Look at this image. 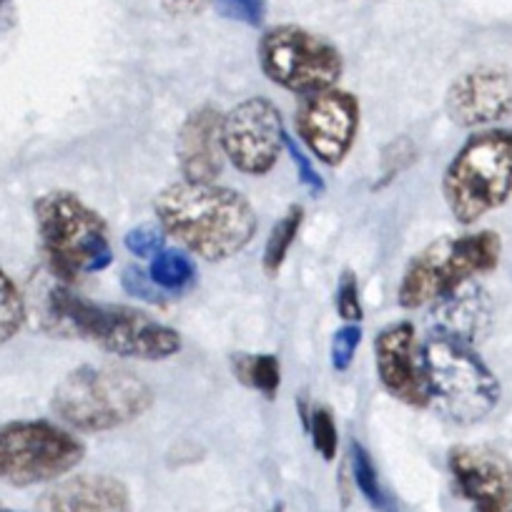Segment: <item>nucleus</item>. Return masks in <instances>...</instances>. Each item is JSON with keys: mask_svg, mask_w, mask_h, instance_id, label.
Here are the masks:
<instances>
[{"mask_svg": "<svg viewBox=\"0 0 512 512\" xmlns=\"http://www.w3.org/2000/svg\"><path fill=\"white\" fill-rule=\"evenodd\" d=\"M51 274V272H48ZM38 324L58 339H86L103 352L131 359H169L181 352L184 342L176 329L156 322L146 312L121 304H96L83 299L51 274V282L38 289Z\"/></svg>", "mask_w": 512, "mask_h": 512, "instance_id": "obj_1", "label": "nucleus"}, {"mask_svg": "<svg viewBox=\"0 0 512 512\" xmlns=\"http://www.w3.org/2000/svg\"><path fill=\"white\" fill-rule=\"evenodd\" d=\"M154 211L166 236L206 262H226L256 234L254 206L226 186L176 181L159 191Z\"/></svg>", "mask_w": 512, "mask_h": 512, "instance_id": "obj_2", "label": "nucleus"}, {"mask_svg": "<svg viewBox=\"0 0 512 512\" xmlns=\"http://www.w3.org/2000/svg\"><path fill=\"white\" fill-rule=\"evenodd\" d=\"M154 405V390L123 367L83 364L73 369L53 392L51 407L78 432H108L136 422Z\"/></svg>", "mask_w": 512, "mask_h": 512, "instance_id": "obj_3", "label": "nucleus"}, {"mask_svg": "<svg viewBox=\"0 0 512 512\" xmlns=\"http://www.w3.org/2000/svg\"><path fill=\"white\" fill-rule=\"evenodd\" d=\"M48 272L73 284L81 274L111 267L113 249L108 224L73 191H48L33 204Z\"/></svg>", "mask_w": 512, "mask_h": 512, "instance_id": "obj_4", "label": "nucleus"}, {"mask_svg": "<svg viewBox=\"0 0 512 512\" xmlns=\"http://www.w3.org/2000/svg\"><path fill=\"white\" fill-rule=\"evenodd\" d=\"M442 196L462 226L500 209L512 196V128L470 136L442 174Z\"/></svg>", "mask_w": 512, "mask_h": 512, "instance_id": "obj_5", "label": "nucleus"}, {"mask_svg": "<svg viewBox=\"0 0 512 512\" xmlns=\"http://www.w3.org/2000/svg\"><path fill=\"white\" fill-rule=\"evenodd\" d=\"M502 241L497 231L442 236L407 264L397 302L405 309L437 304L455 294L475 277L495 272L500 264Z\"/></svg>", "mask_w": 512, "mask_h": 512, "instance_id": "obj_6", "label": "nucleus"}, {"mask_svg": "<svg viewBox=\"0 0 512 512\" xmlns=\"http://www.w3.org/2000/svg\"><path fill=\"white\" fill-rule=\"evenodd\" d=\"M432 405L450 422L475 425L500 402V382L470 342L450 334H430L425 344Z\"/></svg>", "mask_w": 512, "mask_h": 512, "instance_id": "obj_7", "label": "nucleus"}, {"mask_svg": "<svg viewBox=\"0 0 512 512\" xmlns=\"http://www.w3.org/2000/svg\"><path fill=\"white\" fill-rule=\"evenodd\" d=\"M259 66L269 81L304 98L337 88L344 58L329 38L294 23H282L259 38Z\"/></svg>", "mask_w": 512, "mask_h": 512, "instance_id": "obj_8", "label": "nucleus"}, {"mask_svg": "<svg viewBox=\"0 0 512 512\" xmlns=\"http://www.w3.org/2000/svg\"><path fill=\"white\" fill-rule=\"evenodd\" d=\"M83 455L86 447L78 437L46 420L8 422L0 432V475L16 487L58 480Z\"/></svg>", "mask_w": 512, "mask_h": 512, "instance_id": "obj_9", "label": "nucleus"}, {"mask_svg": "<svg viewBox=\"0 0 512 512\" xmlns=\"http://www.w3.org/2000/svg\"><path fill=\"white\" fill-rule=\"evenodd\" d=\"M284 144L282 113L269 98H246L224 116L226 156L241 174L267 176L277 166Z\"/></svg>", "mask_w": 512, "mask_h": 512, "instance_id": "obj_10", "label": "nucleus"}, {"mask_svg": "<svg viewBox=\"0 0 512 512\" xmlns=\"http://www.w3.org/2000/svg\"><path fill=\"white\" fill-rule=\"evenodd\" d=\"M294 128L302 144L322 164L339 166L352 151L359 131V101L342 88L312 93L299 101Z\"/></svg>", "mask_w": 512, "mask_h": 512, "instance_id": "obj_11", "label": "nucleus"}, {"mask_svg": "<svg viewBox=\"0 0 512 512\" xmlns=\"http://www.w3.org/2000/svg\"><path fill=\"white\" fill-rule=\"evenodd\" d=\"M374 362L387 395L415 410L432 405L425 347L417 342L415 324L405 319L384 327L374 339Z\"/></svg>", "mask_w": 512, "mask_h": 512, "instance_id": "obj_12", "label": "nucleus"}, {"mask_svg": "<svg viewBox=\"0 0 512 512\" xmlns=\"http://www.w3.org/2000/svg\"><path fill=\"white\" fill-rule=\"evenodd\" d=\"M445 111L462 128H480L512 113V71L505 66H477L450 83Z\"/></svg>", "mask_w": 512, "mask_h": 512, "instance_id": "obj_13", "label": "nucleus"}, {"mask_svg": "<svg viewBox=\"0 0 512 512\" xmlns=\"http://www.w3.org/2000/svg\"><path fill=\"white\" fill-rule=\"evenodd\" d=\"M224 116L219 108L204 103L186 116L176 136V159L184 181L214 184L226 164Z\"/></svg>", "mask_w": 512, "mask_h": 512, "instance_id": "obj_14", "label": "nucleus"}, {"mask_svg": "<svg viewBox=\"0 0 512 512\" xmlns=\"http://www.w3.org/2000/svg\"><path fill=\"white\" fill-rule=\"evenodd\" d=\"M457 492L477 510L505 500L512 492V465L505 455L485 445H457L447 455Z\"/></svg>", "mask_w": 512, "mask_h": 512, "instance_id": "obj_15", "label": "nucleus"}, {"mask_svg": "<svg viewBox=\"0 0 512 512\" xmlns=\"http://www.w3.org/2000/svg\"><path fill=\"white\" fill-rule=\"evenodd\" d=\"M38 512H128L131 495L118 477L73 475L38 497Z\"/></svg>", "mask_w": 512, "mask_h": 512, "instance_id": "obj_16", "label": "nucleus"}, {"mask_svg": "<svg viewBox=\"0 0 512 512\" xmlns=\"http://www.w3.org/2000/svg\"><path fill=\"white\" fill-rule=\"evenodd\" d=\"M437 307V329L435 332L450 334V337L462 339V342L475 344L490 324V302L480 287L465 284L455 294L445 297Z\"/></svg>", "mask_w": 512, "mask_h": 512, "instance_id": "obj_17", "label": "nucleus"}, {"mask_svg": "<svg viewBox=\"0 0 512 512\" xmlns=\"http://www.w3.org/2000/svg\"><path fill=\"white\" fill-rule=\"evenodd\" d=\"M231 369L241 384L262 392L264 400H277L282 369L277 354H231Z\"/></svg>", "mask_w": 512, "mask_h": 512, "instance_id": "obj_18", "label": "nucleus"}, {"mask_svg": "<svg viewBox=\"0 0 512 512\" xmlns=\"http://www.w3.org/2000/svg\"><path fill=\"white\" fill-rule=\"evenodd\" d=\"M302 221H304V206L294 204L289 206L287 214L272 226L267 244H264V256H262V267L267 277L274 279L279 274V269L284 267L289 249H292V244L297 241L299 229H302Z\"/></svg>", "mask_w": 512, "mask_h": 512, "instance_id": "obj_19", "label": "nucleus"}, {"mask_svg": "<svg viewBox=\"0 0 512 512\" xmlns=\"http://www.w3.org/2000/svg\"><path fill=\"white\" fill-rule=\"evenodd\" d=\"M352 475H354V482H357L359 492L364 495V500H367L374 510L397 512L395 497L382 487L372 457H369V452L364 450L359 442H352Z\"/></svg>", "mask_w": 512, "mask_h": 512, "instance_id": "obj_20", "label": "nucleus"}, {"mask_svg": "<svg viewBox=\"0 0 512 512\" xmlns=\"http://www.w3.org/2000/svg\"><path fill=\"white\" fill-rule=\"evenodd\" d=\"M149 277L154 284L166 292H181L189 287L196 277V264L179 249H164L151 259Z\"/></svg>", "mask_w": 512, "mask_h": 512, "instance_id": "obj_21", "label": "nucleus"}, {"mask_svg": "<svg viewBox=\"0 0 512 512\" xmlns=\"http://www.w3.org/2000/svg\"><path fill=\"white\" fill-rule=\"evenodd\" d=\"M0 284H3L0 289V339L8 342L21 332L23 322H26V297L6 272L0 274Z\"/></svg>", "mask_w": 512, "mask_h": 512, "instance_id": "obj_22", "label": "nucleus"}, {"mask_svg": "<svg viewBox=\"0 0 512 512\" xmlns=\"http://www.w3.org/2000/svg\"><path fill=\"white\" fill-rule=\"evenodd\" d=\"M309 435H312L314 450L324 457V462H334L337 457V425H334V415L324 405L312 407V415H309Z\"/></svg>", "mask_w": 512, "mask_h": 512, "instance_id": "obj_23", "label": "nucleus"}, {"mask_svg": "<svg viewBox=\"0 0 512 512\" xmlns=\"http://www.w3.org/2000/svg\"><path fill=\"white\" fill-rule=\"evenodd\" d=\"M214 8L226 21L259 28L267 21V0H214Z\"/></svg>", "mask_w": 512, "mask_h": 512, "instance_id": "obj_24", "label": "nucleus"}, {"mask_svg": "<svg viewBox=\"0 0 512 512\" xmlns=\"http://www.w3.org/2000/svg\"><path fill=\"white\" fill-rule=\"evenodd\" d=\"M337 312L339 317L344 319L347 324H359L364 317V309H362V299H359V282H357V274L352 269H344L342 277H339L337 284Z\"/></svg>", "mask_w": 512, "mask_h": 512, "instance_id": "obj_25", "label": "nucleus"}, {"mask_svg": "<svg viewBox=\"0 0 512 512\" xmlns=\"http://www.w3.org/2000/svg\"><path fill=\"white\" fill-rule=\"evenodd\" d=\"M164 241H166V231L161 229V226H151V224L136 226V229H131L126 236H123L126 249L134 256H139V259H154L156 254H161V251L166 249Z\"/></svg>", "mask_w": 512, "mask_h": 512, "instance_id": "obj_26", "label": "nucleus"}, {"mask_svg": "<svg viewBox=\"0 0 512 512\" xmlns=\"http://www.w3.org/2000/svg\"><path fill=\"white\" fill-rule=\"evenodd\" d=\"M359 342H362V327L359 324H344V327H339L334 332L329 357H332V367L337 372H347L349 364L354 362Z\"/></svg>", "mask_w": 512, "mask_h": 512, "instance_id": "obj_27", "label": "nucleus"}, {"mask_svg": "<svg viewBox=\"0 0 512 512\" xmlns=\"http://www.w3.org/2000/svg\"><path fill=\"white\" fill-rule=\"evenodd\" d=\"M284 149H287V154H289V159H292V164L297 166V174H299V181H302V186H307V189L312 191L314 196H322L327 186H324L322 176H319L317 171H314V166H312V161H309V156H304V151L299 149V146L294 144V141L289 139V136H287V144H284Z\"/></svg>", "mask_w": 512, "mask_h": 512, "instance_id": "obj_28", "label": "nucleus"}, {"mask_svg": "<svg viewBox=\"0 0 512 512\" xmlns=\"http://www.w3.org/2000/svg\"><path fill=\"white\" fill-rule=\"evenodd\" d=\"M123 289H126L128 294H134V297L139 299H146V302H159V294H156V284L154 279L146 277L144 272H141L139 267H128L123 269Z\"/></svg>", "mask_w": 512, "mask_h": 512, "instance_id": "obj_29", "label": "nucleus"}, {"mask_svg": "<svg viewBox=\"0 0 512 512\" xmlns=\"http://www.w3.org/2000/svg\"><path fill=\"white\" fill-rule=\"evenodd\" d=\"M209 3H214V0H161L164 11L169 13V16H176V18L199 16V13L204 11Z\"/></svg>", "mask_w": 512, "mask_h": 512, "instance_id": "obj_30", "label": "nucleus"}, {"mask_svg": "<svg viewBox=\"0 0 512 512\" xmlns=\"http://www.w3.org/2000/svg\"><path fill=\"white\" fill-rule=\"evenodd\" d=\"M477 512H512V492L505 497V500L495 502V505L485 507V510H477Z\"/></svg>", "mask_w": 512, "mask_h": 512, "instance_id": "obj_31", "label": "nucleus"}, {"mask_svg": "<svg viewBox=\"0 0 512 512\" xmlns=\"http://www.w3.org/2000/svg\"><path fill=\"white\" fill-rule=\"evenodd\" d=\"M269 512H284V505H282V502H279V505H274Z\"/></svg>", "mask_w": 512, "mask_h": 512, "instance_id": "obj_32", "label": "nucleus"}, {"mask_svg": "<svg viewBox=\"0 0 512 512\" xmlns=\"http://www.w3.org/2000/svg\"><path fill=\"white\" fill-rule=\"evenodd\" d=\"M3 512H16V510H8V507H3Z\"/></svg>", "mask_w": 512, "mask_h": 512, "instance_id": "obj_33", "label": "nucleus"}]
</instances>
